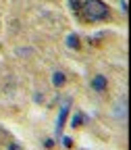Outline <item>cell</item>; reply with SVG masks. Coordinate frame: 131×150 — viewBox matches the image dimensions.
Instances as JSON below:
<instances>
[{
    "instance_id": "1",
    "label": "cell",
    "mask_w": 131,
    "mask_h": 150,
    "mask_svg": "<svg viewBox=\"0 0 131 150\" xmlns=\"http://www.w3.org/2000/svg\"><path fill=\"white\" fill-rule=\"evenodd\" d=\"M81 13H85L87 21H104V19H108V15H110L108 6L102 2V0H83Z\"/></svg>"
},
{
    "instance_id": "9",
    "label": "cell",
    "mask_w": 131,
    "mask_h": 150,
    "mask_svg": "<svg viewBox=\"0 0 131 150\" xmlns=\"http://www.w3.org/2000/svg\"><path fill=\"white\" fill-rule=\"evenodd\" d=\"M63 144H65V148H71L73 146V140L71 138H63Z\"/></svg>"
},
{
    "instance_id": "7",
    "label": "cell",
    "mask_w": 131,
    "mask_h": 150,
    "mask_svg": "<svg viewBox=\"0 0 131 150\" xmlns=\"http://www.w3.org/2000/svg\"><path fill=\"white\" fill-rule=\"evenodd\" d=\"M83 121H85V117H83V115H79V112H77V115H75V117L71 119V125H73V127H79V125H81Z\"/></svg>"
},
{
    "instance_id": "6",
    "label": "cell",
    "mask_w": 131,
    "mask_h": 150,
    "mask_svg": "<svg viewBox=\"0 0 131 150\" xmlns=\"http://www.w3.org/2000/svg\"><path fill=\"white\" fill-rule=\"evenodd\" d=\"M67 46L73 48V50H77V48L81 46V44H79V35H77V33H69V35H67Z\"/></svg>"
},
{
    "instance_id": "2",
    "label": "cell",
    "mask_w": 131,
    "mask_h": 150,
    "mask_svg": "<svg viewBox=\"0 0 131 150\" xmlns=\"http://www.w3.org/2000/svg\"><path fill=\"white\" fill-rule=\"evenodd\" d=\"M69 110H71V102L67 100V102L61 106V110H58V119H56V136H61V134H63V127H65V123H67Z\"/></svg>"
},
{
    "instance_id": "4",
    "label": "cell",
    "mask_w": 131,
    "mask_h": 150,
    "mask_svg": "<svg viewBox=\"0 0 131 150\" xmlns=\"http://www.w3.org/2000/svg\"><path fill=\"white\" fill-rule=\"evenodd\" d=\"M65 83H67V75L63 71H54L52 73V86L54 88H63Z\"/></svg>"
},
{
    "instance_id": "3",
    "label": "cell",
    "mask_w": 131,
    "mask_h": 150,
    "mask_svg": "<svg viewBox=\"0 0 131 150\" xmlns=\"http://www.w3.org/2000/svg\"><path fill=\"white\" fill-rule=\"evenodd\" d=\"M92 88H94V92H98V94L106 92V88H108L106 77H104V75H96V77L92 79Z\"/></svg>"
},
{
    "instance_id": "10",
    "label": "cell",
    "mask_w": 131,
    "mask_h": 150,
    "mask_svg": "<svg viewBox=\"0 0 131 150\" xmlns=\"http://www.w3.org/2000/svg\"><path fill=\"white\" fill-rule=\"evenodd\" d=\"M121 11L127 13V0H121Z\"/></svg>"
},
{
    "instance_id": "5",
    "label": "cell",
    "mask_w": 131,
    "mask_h": 150,
    "mask_svg": "<svg viewBox=\"0 0 131 150\" xmlns=\"http://www.w3.org/2000/svg\"><path fill=\"white\" fill-rule=\"evenodd\" d=\"M69 8L73 15H81V8H83V0H69Z\"/></svg>"
},
{
    "instance_id": "11",
    "label": "cell",
    "mask_w": 131,
    "mask_h": 150,
    "mask_svg": "<svg viewBox=\"0 0 131 150\" xmlns=\"http://www.w3.org/2000/svg\"><path fill=\"white\" fill-rule=\"evenodd\" d=\"M44 146H46V148H52V146H54V140H46Z\"/></svg>"
},
{
    "instance_id": "8",
    "label": "cell",
    "mask_w": 131,
    "mask_h": 150,
    "mask_svg": "<svg viewBox=\"0 0 131 150\" xmlns=\"http://www.w3.org/2000/svg\"><path fill=\"white\" fill-rule=\"evenodd\" d=\"M8 150H23V146H21V144H17V142H13V144L8 146Z\"/></svg>"
}]
</instances>
